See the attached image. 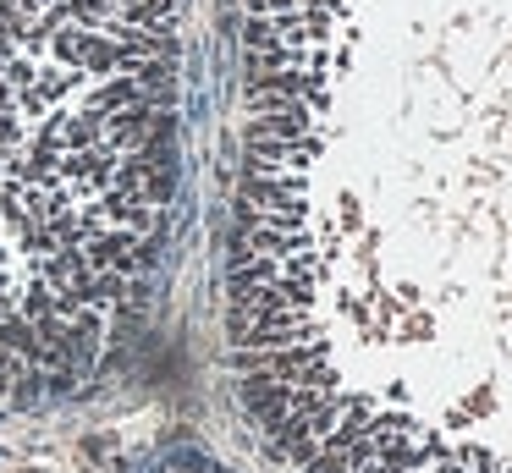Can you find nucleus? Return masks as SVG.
Returning <instances> with one entry per match:
<instances>
[{"label":"nucleus","instance_id":"nucleus-1","mask_svg":"<svg viewBox=\"0 0 512 473\" xmlns=\"http://www.w3.org/2000/svg\"><path fill=\"white\" fill-rule=\"evenodd\" d=\"M232 352L303 473H512V0H248Z\"/></svg>","mask_w":512,"mask_h":473},{"label":"nucleus","instance_id":"nucleus-2","mask_svg":"<svg viewBox=\"0 0 512 473\" xmlns=\"http://www.w3.org/2000/svg\"><path fill=\"white\" fill-rule=\"evenodd\" d=\"M182 0H0V391L100 374L177 198Z\"/></svg>","mask_w":512,"mask_h":473}]
</instances>
